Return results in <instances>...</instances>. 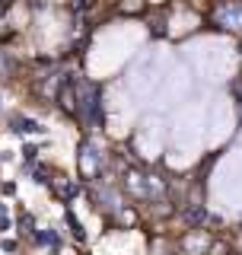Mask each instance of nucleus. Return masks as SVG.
I'll list each match as a JSON object with an SVG mask.
<instances>
[{"label":"nucleus","mask_w":242,"mask_h":255,"mask_svg":"<svg viewBox=\"0 0 242 255\" xmlns=\"http://www.w3.org/2000/svg\"><path fill=\"white\" fill-rule=\"evenodd\" d=\"M77 169L83 179H96L102 172V153H96V147L90 140L80 143V153H77Z\"/></svg>","instance_id":"f257e3e1"},{"label":"nucleus","mask_w":242,"mask_h":255,"mask_svg":"<svg viewBox=\"0 0 242 255\" xmlns=\"http://www.w3.org/2000/svg\"><path fill=\"white\" fill-rule=\"evenodd\" d=\"M182 252L185 255H204L207 252V246H211V239H207L204 230H195V233H188V236H182Z\"/></svg>","instance_id":"f03ea898"},{"label":"nucleus","mask_w":242,"mask_h":255,"mask_svg":"<svg viewBox=\"0 0 242 255\" xmlns=\"http://www.w3.org/2000/svg\"><path fill=\"white\" fill-rule=\"evenodd\" d=\"M223 29H233V32H242V3H227L220 13H217Z\"/></svg>","instance_id":"7ed1b4c3"},{"label":"nucleus","mask_w":242,"mask_h":255,"mask_svg":"<svg viewBox=\"0 0 242 255\" xmlns=\"http://www.w3.org/2000/svg\"><path fill=\"white\" fill-rule=\"evenodd\" d=\"M124 185H127V191H131V195H137V198H150V191H147V175L127 172V175H124Z\"/></svg>","instance_id":"20e7f679"},{"label":"nucleus","mask_w":242,"mask_h":255,"mask_svg":"<svg viewBox=\"0 0 242 255\" xmlns=\"http://www.w3.org/2000/svg\"><path fill=\"white\" fill-rule=\"evenodd\" d=\"M13 131H19V134H38L42 128H38L35 122H29V118H13Z\"/></svg>","instance_id":"39448f33"},{"label":"nucleus","mask_w":242,"mask_h":255,"mask_svg":"<svg viewBox=\"0 0 242 255\" xmlns=\"http://www.w3.org/2000/svg\"><path fill=\"white\" fill-rule=\"evenodd\" d=\"M204 217H207V214H204V207H201V204H195V207H188V211H185V223H188V227H198Z\"/></svg>","instance_id":"423d86ee"},{"label":"nucleus","mask_w":242,"mask_h":255,"mask_svg":"<svg viewBox=\"0 0 242 255\" xmlns=\"http://www.w3.org/2000/svg\"><path fill=\"white\" fill-rule=\"evenodd\" d=\"M67 223H70V233H74L77 239H83V227H80V223H77L74 217H70V214H67Z\"/></svg>","instance_id":"0eeeda50"},{"label":"nucleus","mask_w":242,"mask_h":255,"mask_svg":"<svg viewBox=\"0 0 242 255\" xmlns=\"http://www.w3.org/2000/svg\"><path fill=\"white\" fill-rule=\"evenodd\" d=\"M58 191H61V195H64V198H70V195H77V188H74V185H64V182H61V185H58Z\"/></svg>","instance_id":"6e6552de"},{"label":"nucleus","mask_w":242,"mask_h":255,"mask_svg":"<svg viewBox=\"0 0 242 255\" xmlns=\"http://www.w3.org/2000/svg\"><path fill=\"white\" fill-rule=\"evenodd\" d=\"M86 3H93V0H80V6H86Z\"/></svg>","instance_id":"1a4fd4ad"}]
</instances>
